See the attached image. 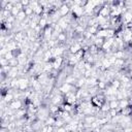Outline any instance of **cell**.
I'll return each mask as SVG.
<instances>
[{"mask_svg": "<svg viewBox=\"0 0 132 132\" xmlns=\"http://www.w3.org/2000/svg\"><path fill=\"white\" fill-rule=\"evenodd\" d=\"M75 88L76 89H82L85 87H87V78L85 76H81L80 78H78L75 82Z\"/></svg>", "mask_w": 132, "mask_h": 132, "instance_id": "8992f818", "label": "cell"}, {"mask_svg": "<svg viewBox=\"0 0 132 132\" xmlns=\"http://www.w3.org/2000/svg\"><path fill=\"white\" fill-rule=\"evenodd\" d=\"M58 11H59L60 16H61V18H64V16H67V15L70 13V7H69L68 5L64 4V2H63V5L58 9Z\"/></svg>", "mask_w": 132, "mask_h": 132, "instance_id": "7a4b0ae2", "label": "cell"}, {"mask_svg": "<svg viewBox=\"0 0 132 132\" xmlns=\"http://www.w3.org/2000/svg\"><path fill=\"white\" fill-rule=\"evenodd\" d=\"M82 48V45L80 44V43H78V42H74L73 44H71L70 46H69V48H68V53L69 54H71V55H75L78 51H80Z\"/></svg>", "mask_w": 132, "mask_h": 132, "instance_id": "3957f363", "label": "cell"}, {"mask_svg": "<svg viewBox=\"0 0 132 132\" xmlns=\"http://www.w3.org/2000/svg\"><path fill=\"white\" fill-rule=\"evenodd\" d=\"M131 60H132V56H131Z\"/></svg>", "mask_w": 132, "mask_h": 132, "instance_id": "d4e9b609", "label": "cell"}, {"mask_svg": "<svg viewBox=\"0 0 132 132\" xmlns=\"http://www.w3.org/2000/svg\"><path fill=\"white\" fill-rule=\"evenodd\" d=\"M46 132H55V126H47Z\"/></svg>", "mask_w": 132, "mask_h": 132, "instance_id": "603a6c76", "label": "cell"}, {"mask_svg": "<svg viewBox=\"0 0 132 132\" xmlns=\"http://www.w3.org/2000/svg\"><path fill=\"white\" fill-rule=\"evenodd\" d=\"M85 53H86V52H85V51L81 48V50H80V51H78V52H77V53H76L74 56L76 57V59H77L78 61H82V60H84V56H85Z\"/></svg>", "mask_w": 132, "mask_h": 132, "instance_id": "e0dca14e", "label": "cell"}, {"mask_svg": "<svg viewBox=\"0 0 132 132\" xmlns=\"http://www.w3.org/2000/svg\"><path fill=\"white\" fill-rule=\"evenodd\" d=\"M109 110H110V107H109L108 102H105V103L100 107V111H101V112H103V113H107Z\"/></svg>", "mask_w": 132, "mask_h": 132, "instance_id": "2e32d148", "label": "cell"}, {"mask_svg": "<svg viewBox=\"0 0 132 132\" xmlns=\"http://www.w3.org/2000/svg\"><path fill=\"white\" fill-rule=\"evenodd\" d=\"M25 106H26V102L21 100V99H14L12 102H10L8 104V107L13 111H16V110H19Z\"/></svg>", "mask_w": 132, "mask_h": 132, "instance_id": "6da1fadb", "label": "cell"}, {"mask_svg": "<svg viewBox=\"0 0 132 132\" xmlns=\"http://www.w3.org/2000/svg\"><path fill=\"white\" fill-rule=\"evenodd\" d=\"M76 78L72 75V74H69V75H67L66 77H65V80H64V82H66V84H70V85H75V82H76Z\"/></svg>", "mask_w": 132, "mask_h": 132, "instance_id": "7c38bea8", "label": "cell"}, {"mask_svg": "<svg viewBox=\"0 0 132 132\" xmlns=\"http://www.w3.org/2000/svg\"><path fill=\"white\" fill-rule=\"evenodd\" d=\"M131 106V103L129 101V99H122V100H119V107L121 109H124V108H127Z\"/></svg>", "mask_w": 132, "mask_h": 132, "instance_id": "30bf717a", "label": "cell"}, {"mask_svg": "<svg viewBox=\"0 0 132 132\" xmlns=\"http://www.w3.org/2000/svg\"><path fill=\"white\" fill-rule=\"evenodd\" d=\"M0 63H1V67H4V66L9 65V62H8L3 56H0Z\"/></svg>", "mask_w": 132, "mask_h": 132, "instance_id": "ffe728a7", "label": "cell"}, {"mask_svg": "<svg viewBox=\"0 0 132 132\" xmlns=\"http://www.w3.org/2000/svg\"><path fill=\"white\" fill-rule=\"evenodd\" d=\"M82 121H84V123H85L86 125H89V126H90L92 123H94V122L97 121V117H96L95 114H88V116H85V117H84Z\"/></svg>", "mask_w": 132, "mask_h": 132, "instance_id": "5b68a950", "label": "cell"}, {"mask_svg": "<svg viewBox=\"0 0 132 132\" xmlns=\"http://www.w3.org/2000/svg\"><path fill=\"white\" fill-rule=\"evenodd\" d=\"M55 128H60V127H64L65 126V122L62 119H57L56 123H55Z\"/></svg>", "mask_w": 132, "mask_h": 132, "instance_id": "d6986e66", "label": "cell"}, {"mask_svg": "<svg viewBox=\"0 0 132 132\" xmlns=\"http://www.w3.org/2000/svg\"><path fill=\"white\" fill-rule=\"evenodd\" d=\"M27 112H28L27 108H26V107H23V108H21V109H19V110H16V111H14V117H15L16 120L24 119V118L27 117Z\"/></svg>", "mask_w": 132, "mask_h": 132, "instance_id": "277c9868", "label": "cell"}, {"mask_svg": "<svg viewBox=\"0 0 132 132\" xmlns=\"http://www.w3.org/2000/svg\"><path fill=\"white\" fill-rule=\"evenodd\" d=\"M56 121H57V119H56L54 116L50 114V116L45 119V121H44V125H46V126H54L55 123H56Z\"/></svg>", "mask_w": 132, "mask_h": 132, "instance_id": "8fae6325", "label": "cell"}, {"mask_svg": "<svg viewBox=\"0 0 132 132\" xmlns=\"http://www.w3.org/2000/svg\"><path fill=\"white\" fill-rule=\"evenodd\" d=\"M55 132H67L65 127H60V128H55Z\"/></svg>", "mask_w": 132, "mask_h": 132, "instance_id": "7402d4cb", "label": "cell"}, {"mask_svg": "<svg viewBox=\"0 0 132 132\" xmlns=\"http://www.w3.org/2000/svg\"><path fill=\"white\" fill-rule=\"evenodd\" d=\"M99 82V78L97 77H89L87 78V87L91 88V87H97Z\"/></svg>", "mask_w": 132, "mask_h": 132, "instance_id": "52a82bcc", "label": "cell"}, {"mask_svg": "<svg viewBox=\"0 0 132 132\" xmlns=\"http://www.w3.org/2000/svg\"><path fill=\"white\" fill-rule=\"evenodd\" d=\"M0 132H11V131H9V130H8V129H6V128H1Z\"/></svg>", "mask_w": 132, "mask_h": 132, "instance_id": "cb8c5ba5", "label": "cell"}, {"mask_svg": "<svg viewBox=\"0 0 132 132\" xmlns=\"http://www.w3.org/2000/svg\"><path fill=\"white\" fill-rule=\"evenodd\" d=\"M40 27H41V29L43 30V29H45L47 26H48V20H46V19H43V18H40V20H39V24H38Z\"/></svg>", "mask_w": 132, "mask_h": 132, "instance_id": "9a60e30c", "label": "cell"}, {"mask_svg": "<svg viewBox=\"0 0 132 132\" xmlns=\"http://www.w3.org/2000/svg\"><path fill=\"white\" fill-rule=\"evenodd\" d=\"M104 38H100V37H94V39H93V44H95L98 48H100L101 50V47H102V45H103V43H104Z\"/></svg>", "mask_w": 132, "mask_h": 132, "instance_id": "9c48e42d", "label": "cell"}, {"mask_svg": "<svg viewBox=\"0 0 132 132\" xmlns=\"http://www.w3.org/2000/svg\"><path fill=\"white\" fill-rule=\"evenodd\" d=\"M48 110H50V113L55 117V116L61 110V108H60L59 105H55V104H52V103H51V104L48 105Z\"/></svg>", "mask_w": 132, "mask_h": 132, "instance_id": "ba28073f", "label": "cell"}, {"mask_svg": "<svg viewBox=\"0 0 132 132\" xmlns=\"http://www.w3.org/2000/svg\"><path fill=\"white\" fill-rule=\"evenodd\" d=\"M109 104V107L110 109H117L119 107V100H113V101H110L108 102Z\"/></svg>", "mask_w": 132, "mask_h": 132, "instance_id": "ac0fdd59", "label": "cell"}, {"mask_svg": "<svg viewBox=\"0 0 132 132\" xmlns=\"http://www.w3.org/2000/svg\"><path fill=\"white\" fill-rule=\"evenodd\" d=\"M110 86L113 87L114 89L117 90H120L121 89V80L119 78H113L111 81H110Z\"/></svg>", "mask_w": 132, "mask_h": 132, "instance_id": "5bb4252c", "label": "cell"}, {"mask_svg": "<svg viewBox=\"0 0 132 132\" xmlns=\"http://www.w3.org/2000/svg\"><path fill=\"white\" fill-rule=\"evenodd\" d=\"M86 30H87L89 33H91L92 35H96L97 32L99 31V26H89V27H87Z\"/></svg>", "mask_w": 132, "mask_h": 132, "instance_id": "4fadbf2b", "label": "cell"}, {"mask_svg": "<svg viewBox=\"0 0 132 132\" xmlns=\"http://www.w3.org/2000/svg\"><path fill=\"white\" fill-rule=\"evenodd\" d=\"M20 2H21V4H22V6H23L24 8L30 5V1H29V0H21ZM23 10H24V9H23Z\"/></svg>", "mask_w": 132, "mask_h": 132, "instance_id": "44dd1931", "label": "cell"}]
</instances>
